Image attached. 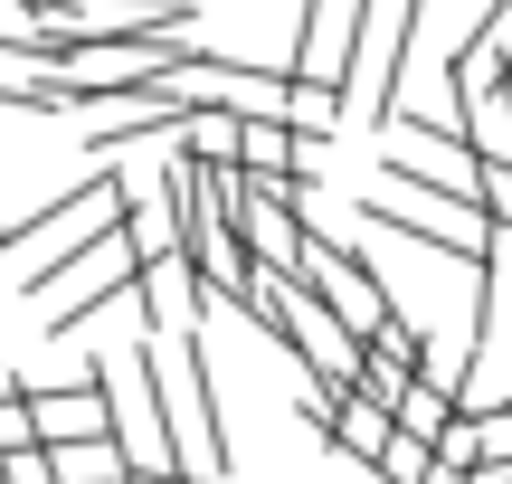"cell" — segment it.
<instances>
[{
	"label": "cell",
	"instance_id": "obj_6",
	"mask_svg": "<svg viewBox=\"0 0 512 484\" xmlns=\"http://www.w3.org/2000/svg\"><path fill=\"white\" fill-rule=\"evenodd\" d=\"M313 428H323L332 447L351 456V466H380V456H389V437H399V409H389V399H370V390H342L323 418H313Z\"/></svg>",
	"mask_w": 512,
	"mask_h": 484
},
{
	"label": "cell",
	"instance_id": "obj_3",
	"mask_svg": "<svg viewBox=\"0 0 512 484\" xmlns=\"http://www.w3.org/2000/svg\"><path fill=\"white\" fill-rule=\"evenodd\" d=\"M162 390H171L181 466L190 475H228V428H219V390H209V342L200 333H162Z\"/></svg>",
	"mask_w": 512,
	"mask_h": 484
},
{
	"label": "cell",
	"instance_id": "obj_5",
	"mask_svg": "<svg viewBox=\"0 0 512 484\" xmlns=\"http://www.w3.org/2000/svg\"><path fill=\"white\" fill-rule=\"evenodd\" d=\"M29 409H38V447H76V437H114V380H105V361H95L76 390H29Z\"/></svg>",
	"mask_w": 512,
	"mask_h": 484
},
{
	"label": "cell",
	"instance_id": "obj_2",
	"mask_svg": "<svg viewBox=\"0 0 512 484\" xmlns=\"http://www.w3.org/2000/svg\"><path fill=\"white\" fill-rule=\"evenodd\" d=\"M418 19H427V0H389V19L380 10L361 19L351 67H342V124H389L399 114V76H408V48H418Z\"/></svg>",
	"mask_w": 512,
	"mask_h": 484
},
{
	"label": "cell",
	"instance_id": "obj_8",
	"mask_svg": "<svg viewBox=\"0 0 512 484\" xmlns=\"http://www.w3.org/2000/svg\"><path fill=\"white\" fill-rule=\"evenodd\" d=\"M503 86H512V67H503Z\"/></svg>",
	"mask_w": 512,
	"mask_h": 484
},
{
	"label": "cell",
	"instance_id": "obj_7",
	"mask_svg": "<svg viewBox=\"0 0 512 484\" xmlns=\"http://www.w3.org/2000/svg\"><path fill=\"white\" fill-rule=\"evenodd\" d=\"M456 418H465V390H446V380H418V390L399 399V428L427 437V447H446V437H456Z\"/></svg>",
	"mask_w": 512,
	"mask_h": 484
},
{
	"label": "cell",
	"instance_id": "obj_1",
	"mask_svg": "<svg viewBox=\"0 0 512 484\" xmlns=\"http://www.w3.org/2000/svg\"><path fill=\"white\" fill-rule=\"evenodd\" d=\"M190 57H200L190 19H162V29H124V38H76L57 76H67L76 95H133V86H162V76L190 67Z\"/></svg>",
	"mask_w": 512,
	"mask_h": 484
},
{
	"label": "cell",
	"instance_id": "obj_4",
	"mask_svg": "<svg viewBox=\"0 0 512 484\" xmlns=\"http://www.w3.org/2000/svg\"><path fill=\"white\" fill-rule=\"evenodd\" d=\"M238 228H247V247H256V266H304V247H313V228H304V209H294V171H247L238 181Z\"/></svg>",
	"mask_w": 512,
	"mask_h": 484
}]
</instances>
